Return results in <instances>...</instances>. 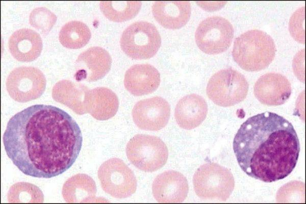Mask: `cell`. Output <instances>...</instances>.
<instances>
[{
    "label": "cell",
    "instance_id": "obj_1",
    "mask_svg": "<svg viewBox=\"0 0 306 204\" xmlns=\"http://www.w3.org/2000/svg\"><path fill=\"white\" fill-rule=\"evenodd\" d=\"M83 136L66 112L43 104L30 106L8 121L3 142L7 156L23 174L50 178L62 174L75 162Z\"/></svg>",
    "mask_w": 306,
    "mask_h": 204
},
{
    "label": "cell",
    "instance_id": "obj_2",
    "mask_svg": "<svg viewBox=\"0 0 306 204\" xmlns=\"http://www.w3.org/2000/svg\"><path fill=\"white\" fill-rule=\"evenodd\" d=\"M233 149L245 173L271 183L292 172L299 157L300 143L291 122L275 113L265 112L241 124L234 139Z\"/></svg>",
    "mask_w": 306,
    "mask_h": 204
},
{
    "label": "cell",
    "instance_id": "obj_3",
    "mask_svg": "<svg viewBox=\"0 0 306 204\" xmlns=\"http://www.w3.org/2000/svg\"><path fill=\"white\" fill-rule=\"evenodd\" d=\"M276 52L272 38L266 32L251 30L236 38L232 50L234 61L243 69L257 71L266 68Z\"/></svg>",
    "mask_w": 306,
    "mask_h": 204
},
{
    "label": "cell",
    "instance_id": "obj_4",
    "mask_svg": "<svg viewBox=\"0 0 306 204\" xmlns=\"http://www.w3.org/2000/svg\"><path fill=\"white\" fill-rule=\"evenodd\" d=\"M193 183L196 195L203 199L225 201L229 198L235 187L231 172L214 163L200 166L194 174Z\"/></svg>",
    "mask_w": 306,
    "mask_h": 204
},
{
    "label": "cell",
    "instance_id": "obj_5",
    "mask_svg": "<svg viewBox=\"0 0 306 204\" xmlns=\"http://www.w3.org/2000/svg\"><path fill=\"white\" fill-rule=\"evenodd\" d=\"M248 83L245 76L232 68L220 70L210 79L206 91L208 97L221 107H230L243 101Z\"/></svg>",
    "mask_w": 306,
    "mask_h": 204
},
{
    "label": "cell",
    "instance_id": "obj_6",
    "mask_svg": "<svg viewBox=\"0 0 306 204\" xmlns=\"http://www.w3.org/2000/svg\"><path fill=\"white\" fill-rule=\"evenodd\" d=\"M120 46L129 57L137 60L154 56L161 44V38L152 23L139 21L128 26L122 32Z\"/></svg>",
    "mask_w": 306,
    "mask_h": 204
},
{
    "label": "cell",
    "instance_id": "obj_7",
    "mask_svg": "<svg viewBox=\"0 0 306 204\" xmlns=\"http://www.w3.org/2000/svg\"><path fill=\"white\" fill-rule=\"evenodd\" d=\"M126 154L129 160L139 169L154 172L166 163L168 151L159 138L147 135H135L128 142Z\"/></svg>",
    "mask_w": 306,
    "mask_h": 204
},
{
    "label": "cell",
    "instance_id": "obj_8",
    "mask_svg": "<svg viewBox=\"0 0 306 204\" xmlns=\"http://www.w3.org/2000/svg\"><path fill=\"white\" fill-rule=\"evenodd\" d=\"M234 30L225 18L209 17L199 24L195 39L199 48L205 53L216 55L226 51L230 46Z\"/></svg>",
    "mask_w": 306,
    "mask_h": 204
},
{
    "label": "cell",
    "instance_id": "obj_9",
    "mask_svg": "<svg viewBox=\"0 0 306 204\" xmlns=\"http://www.w3.org/2000/svg\"><path fill=\"white\" fill-rule=\"evenodd\" d=\"M97 175L103 190L113 197L126 198L136 191V177L121 159L114 158L106 161L100 166Z\"/></svg>",
    "mask_w": 306,
    "mask_h": 204
},
{
    "label": "cell",
    "instance_id": "obj_10",
    "mask_svg": "<svg viewBox=\"0 0 306 204\" xmlns=\"http://www.w3.org/2000/svg\"><path fill=\"white\" fill-rule=\"evenodd\" d=\"M46 83L44 74L38 68L20 66L10 72L6 86L12 99L26 103L40 97L45 91Z\"/></svg>",
    "mask_w": 306,
    "mask_h": 204
},
{
    "label": "cell",
    "instance_id": "obj_11",
    "mask_svg": "<svg viewBox=\"0 0 306 204\" xmlns=\"http://www.w3.org/2000/svg\"><path fill=\"white\" fill-rule=\"evenodd\" d=\"M133 119L139 128L159 131L167 124L170 114V107L164 98L155 96L138 101L132 112Z\"/></svg>",
    "mask_w": 306,
    "mask_h": 204
},
{
    "label": "cell",
    "instance_id": "obj_12",
    "mask_svg": "<svg viewBox=\"0 0 306 204\" xmlns=\"http://www.w3.org/2000/svg\"><path fill=\"white\" fill-rule=\"evenodd\" d=\"M111 63V57L105 49L90 47L82 52L75 60L74 79L77 82L100 80L109 71Z\"/></svg>",
    "mask_w": 306,
    "mask_h": 204
},
{
    "label": "cell",
    "instance_id": "obj_13",
    "mask_svg": "<svg viewBox=\"0 0 306 204\" xmlns=\"http://www.w3.org/2000/svg\"><path fill=\"white\" fill-rule=\"evenodd\" d=\"M256 97L267 106H278L285 103L292 92L291 85L284 75L274 72L261 76L254 87Z\"/></svg>",
    "mask_w": 306,
    "mask_h": 204
},
{
    "label": "cell",
    "instance_id": "obj_14",
    "mask_svg": "<svg viewBox=\"0 0 306 204\" xmlns=\"http://www.w3.org/2000/svg\"><path fill=\"white\" fill-rule=\"evenodd\" d=\"M152 190L153 196L158 202L177 203L186 199L189 187L186 178L181 173L169 170L155 178Z\"/></svg>",
    "mask_w": 306,
    "mask_h": 204
},
{
    "label": "cell",
    "instance_id": "obj_15",
    "mask_svg": "<svg viewBox=\"0 0 306 204\" xmlns=\"http://www.w3.org/2000/svg\"><path fill=\"white\" fill-rule=\"evenodd\" d=\"M160 83L158 70L148 64H135L125 72L124 85L132 94L141 96L155 91Z\"/></svg>",
    "mask_w": 306,
    "mask_h": 204
},
{
    "label": "cell",
    "instance_id": "obj_16",
    "mask_svg": "<svg viewBox=\"0 0 306 204\" xmlns=\"http://www.w3.org/2000/svg\"><path fill=\"white\" fill-rule=\"evenodd\" d=\"M42 41L40 35L29 28L16 30L8 40L11 54L17 60L29 62L37 59L42 51Z\"/></svg>",
    "mask_w": 306,
    "mask_h": 204
},
{
    "label": "cell",
    "instance_id": "obj_17",
    "mask_svg": "<svg viewBox=\"0 0 306 204\" xmlns=\"http://www.w3.org/2000/svg\"><path fill=\"white\" fill-rule=\"evenodd\" d=\"M89 89L78 82L68 80L58 81L52 89L53 99L79 115L88 113Z\"/></svg>",
    "mask_w": 306,
    "mask_h": 204
},
{
    "label": "cell",
    "instance_id": "obj_18",
    "mask_svg": "<svg viewBox=\"0 0 306 204\" xmlns=\"http://www.w3.org/2000/svg\"><path fill=\"white\" fill-rule=\"evenodd\" d=\"M208 106L205 99L196 94L187 95L177 103L174 116L178 125L186 130L199 126L205 119Z\"/></svg>",
    "mask_w": 306,
    "mask_h": 204
},
{
    "label": "cell",
    "instance_id": "obj_19",
    "mask_svg": "<svg viewBox=\"0 0 306 204\" xmlns=\"http://www.w3.org/2000/svg\"><path fill=\"white\" fill-rule=\"evenodd\" d=\"M156 20L163 27L177 29L184 26L191 15L188 1H156L152 6Z\"/></svg>",
    "mask_w": 306,
    "mask_h": 204
},
{
    "label": "cell",
    "instance_id": "obj_20",
    "mask_svg": "<svg viewBox=\"0 0 306 204\" xmlns=\"http://www.w3.org/2000/svg\"><path fill=\"white\" fill-rule=\"evenodd\" d=\"M96 186L93 179L86 174L78 173L64 183L62 191L66 202H96Z\"/></svg>",
    "mask_w": 306,
    "mask_h": 204
},
{
    "label": "cell",
    "instance_id": "obj_21",
    "mask_svg": "<svg viewBox=\"0 0 306 204\" xmlns=\"http://www.w3.org/2000/svg\"><path fill=\"white\" fill-rule=\"evenodd\" d=\"M119 107L116 94L107 87H96L89 91L88 113L97 120L113 117Z\"/></svg>",
    "mask_w": 306,
    "mask_h": 204
},
{
    "label": "cell",
    "instance_id": "obj_22",
    "mask_svg": "<svg viewBox=\"0 0 306 204\" xmlns=\"http://www.w3.org/2000/svg\"><path fill=\"white\" fill-rule=\"evenodd\" d=\"M91 36V31L86 23L79 20H71L62 27L59 40L65 47L78 49L86 45Z\"/></svg>",
    "mask_w": 306,
    "mask_h": 204
},
{
    "label": "cell",
    "instance_id": "obj_23",
    "mask_svg": "<svg viewBox=\"0 0 306 204\" xmlns=\"http://www.w3.org/2000/svg\"><path fill=\"white\" fill-rule=\"evenodd\" d=\"M100 10L109 19L116 22L127 21L134 18L139 12L140 1H103Z\"/></svg>",
    "mask_w": 306,
    "mask_h": 204
},
{
    "label": "cell",
    "instance_id": "obj_24",
    "mask_svg": "<svg viewBox=\"0 0 306 204\" xmlns=\"http://www.w3.org/2000/svg\"><path fill=\"white\" fill-rule=\"evenodd\" d=\"M9 202H43L44 195L36 185L27 182H18L9 188L7 194Z\"/></svg>",
    "mask_w": 306,
    "mask_h": 204
},
{
    "label": "cell",
    "instance_id": "obj_25",
    "mask_svg": "<svg viewBox=\"0 0 306 204\" xmlns=\"http://www.w3.org/2000/svg\"><path fill=\"white\" fill-rule=\"evenodd\" d=\"M56 20V15L44 7L34 9L29 16V21L31 26L43 34H47Z\"/></svg>",
    "mask_w": 306,
    "mask_h": 204
},
{
    "label": "cell",
    "instance_id": "obj_26",
    "mask_svg": "<svg viewBox=\"0 0 306 204\" xmlns=\"http://www.w3.org/2000/svg\"><path fill=\"white\" fill-rule=\"evenodd\" d=\"M278 202H301L304 200V184L300 181L290 182L278 191L276 195Z\"/></svg>",
    "mask_w": 306,
    "mask_h": 204
},
{
    "label": "cell",
    "instance_id": "obj_27",
    "mask_svg": "<svg viewBox=\"0 0 306 204\" xmlns=\"http://www.w3.org/2000/svg\"><path fill=\"white\" fill-rule=\"evenodd\" d=\"M304 10V7L297 9L293 14L289 22V31L291 35L302 43H304L305 41Z\"/></svg>",
    "mask_w": 306,
    "mask_h": 204
}]
</instances>
